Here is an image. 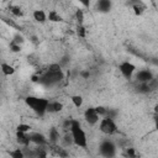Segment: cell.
<instances>
[{
    "mask_svg": "<svg viewBox=\"0 0 158 158\" xmlns=\"http://www.w3.org/2000/svg\"><path fill=\"white\" fill-rule=\"evenodd\" d=\"M138 90H139L141 93H148V91L151 90V88H149L148 83H141V85H139Z\"/></svg>",
    "mask_w": 158,
    "mask_h": 158,
    "instance_id": "cb8c5ba5",
    "label": "cell"
},
{
    "mask_svg": "<svg viewBox=\"0 0 158 158\" xmlns=\"http://www.w3.org/2000/svg\"><path fill=\"white\" fill-rule=\"evenodd\" d=\"M12 42H15V43L20 44V43H22V42H23V38H22L21 36H16V37H15V40H14Z\"/></svg>",
    "mask_w": 158,
    "mask_h": 158,
    "instance_id": "4dcf8cb0",
    "label": "cell"
},
{
    "mask_svg": "<svg viewBox=\"0 0 158 158\" xmlns=\"http://www.w3.org/2000/svg\"><path fill=\"white\" fill-rule=\"evenodd\" d=\"M38 79H40V78H38L37 75H33V77H32V81H37Z\"/></svg>",
    "mask_w": 158,
    "mask_h": 158,
    "instance_id": "d6a6232c",
    "label": "cell"
},
{
    "mask_svg": "<svg viewBox=\"0 0 158 158\" xmlns=\"http://www.w3.org/2000/svg\"><path fill=\"white\" fill-rule=\"evenodd\" d=\"M95 111H96V114L99 115V116H106V114H107V109L106 107H104V106H96L95 107Z\"/></svg>",
    "mask_w": 158,
    "mask_h": 158,
    "instance_id": "7402d4cb",
    "label": "cell"
},
{
    "mask_svg": "<svg viewBox=\"0 0 158 158\" xmlns=\"http://www.w3.org/2000/svg\"><path fill=\"white\" fill-rule=\"evenodd\" d=\"M80 75H81L83 78H89V77H90V73H89V72H81Z\"/></svg>",
    "mask_w": 158,
    "mask_h": 158,
    "instance_id": "1f68e13d",
    "label": "cell"
},
{
    "mask_svg": "<svg viewBox=\"0 0 158 158\" xmlns=\"http://www.w3.org/2000/svg\"><path fill=\"white\" fill-rule=\"evenodd\" d=\"M25 102L37 115L42 116V115H44L47 112V105H48L49 100L44 99V98H38V96H27L25 99Z\"/></svg>",
    "mask_w": 158,
    "mask_h": 158,
    "instance_id": "7a4b0ae2",
    "label": "cell"
},
{
    "mask_svg": "<svg viewBox=\"0 0 158 158\" xmlns=\"http://www.w3.org/2000/svg\"><path fill=\"white\" fill-rule=\"evenodd\" d=\"M126 156H127V157H136L137 154H136V152H135L133 148H127V151H126Z\"/></svg>",
    "mask_w": 158,
    "mask_h": 158,
    "instance_id": "f1b7e54d",
    "label": "cell"
},
{
    "mask_svg": "<svg viewBox=\"0 0 158 158\" xmlns=\"http://www.w3.org/2000/svg\"><path fill=\"white\" fill-rule=\"evenodd\" d=\"M99 128L105 135H112V133H115L117 131V126H116L114 118H111L109 116H104V118L100 120Z\"/></svg>",
    "mask_w": 158,
    "mask_h": 158,
    "instance_id": "3957f363",
    "label": "cell"
},
{
    "mask_svg": "<svg viewBox=\"0 0 158 158\" xmlns=\"http://www.w3.org/2000/svg\"><path fill=\"white\" fill-rule=\"evenodd\" d=\"M143 9H144V7H143L142 5H137V4L133 5V10H135V14H136V15H141V14L143 12Z\"/></svg>",
    "mask_w": 158,
    "mask_h": 158,
    "instance_id": "484cf974",
    "label": "cell"
},
{
    "mask_svg": "<svg viewBox=\"0 0 158 158\" xmlns=\"http://www.w3.org/2000/svg\"><path fill=\"white\" fill-rule=\"evenodd\" d=\"M63 141H64V143H65L67 146H69V144H72V143H73V138H72V135H70V132H67V133L64 135V137H63Z\"/></svg>",
    "mask_w": 158,
    "mask_h": 158,
    "instance_id": "603a6c76",
    "label": "cell"
},
{
    "mask_svg": "<svg viewBox=\"0 0 158 158\" xmlns=\"http://www.w3.org/2000/svg\"><path fill=\"white\" fill-rule=\"evenodd\" d=\"M9 154H10L12 158H23V157H25L22 149H20V148H17V149H15V151H11Z\"/></svg>",
    "mask_w": 158,
    "mask_h": 158,
    "instance_id": "ac0fdd59",
    "label": "cell"
},
{
    "mask_svg": "<svg viewBox=\"0 0 158 158\" xmlns=\"http://www.w3.org/2000/svg\"><path fill=\"white\" fill-rule=\"evenodd\" d=\"M75 19H77V21H78L79 25H83V21H84V12H83L81 9H78V10L75 11Z\"/></svg>",
    "mask_w": 158,
    "mask_h": 158,
    "instance_id": "e0dca14e",
    "label": "cell"
},
{
    "mask_svg": "<svg viewBox=\"0 0 158 158\" xmlns=\"http://www.w3.org/2000/svg\"><path fill=\"white\" fill-rule=\"evenodd\" d=\"M84 118H85V121H86L89 125H95V123L99 122L100 116L96 114L95 107H89V109H86L85 112H84Z\"/></svg>",
    "mask_w": 158,
    "mask_h": 158,
    "instance_id": "8992f818",
    "label": "cell"
},
{
    "mask_svg": "<svg viewBox=\"0 0 158 158\" xmlns=\"http://www.w3.org/2000/svg\"><path fill=\"white\" fill-rule=\"evenodd\" d=\"M16 141L23 146V147H28V144L31 143L30 137H28V132H21V131H16Z\"/></svg>",
    "mask_w": 158,
    "mask_h": 158,
    "instance_id": "9c48e42d",
    "label": "cell"
},
{
    "mask_svg": "<svg viewBox=\"0 0 158 158\" xmlns=\"http://www.w3.org/2000/svg\"><path fill=\"white\" fill-rule=\"evenodd\" d=\"M72 120H73V118H67V120L63 122V128H64V130H69V128H70Z\"/></svg>",
    "mask_w": 158,
    "mask_h": 158,
    "instance_id": "83f0119b",
    "label": "cell"
},
{
    "mask_svg": "<svg viewBox=\"0 0 158 158\" xmlns=\"http://www.w3.org/2000/svg\"><path fill=\"white\" fill-rule=\"evenodd\" d=\"M16 131H21V132H30L31 131V126L27 123H19L16 127Z\"/></svg>",
    "mask_w": 158,
    "mask_h": 158,
    "instance_id": "ffe728a7",
    "label": "cell"
},
{
    "mask_svg": "<svg viewBox=\"0 0 158 158\" xmlns=\"http://www.w3.org/2000/svg\"><path fill=\"white\" fill-rule=\"evenodd\" d=\"M77 35H78L79 37H81V38L85 37V35H86V30H85V27H84L83 25H78V27H77Z\"/></svg>",
    "mask_w": 158,
    "mask_h": 158,
    "instance_id": "44dd1931",
    "label": "cell"
},
{
    "mask_svg": "<svg viewBox=\"0 0 158 158\" xmlns=\"http://www.w3.org/2000/svg\"><path fill=\"white\" fill-rule=\"evenodd\" d=\"M48 70H49V72H59V70H60V65H59V64H57V63L51 64V65H49V68H48Z\"/></svg>",
    "mask_w": 158,
    "mask_h": 158,
    "instance_id": "4316f807",
    "label": "cell"
},
{
    "mask_svg": "<svg viewBox=\"0 0 158 158\" xmlns=\"http://www.w3.org/2000/svg\"><path fill=\"white\" fill-rule=\"evenodd\" d=\"M0 70H1V73L4 74V75H12L14 73H15V68L12 67V65H10V64H7V63H1L0 64Z\"/></svg>",
    "mask_w": 158,
    "mask_h": 158,
    "instance_id": "7c38bea8",
    "label": "cell"
},
{
    "mask_svg": "<svg viewBox=\"0 0 158 158\" xmlns=\"http://www.w3.org/2000/svg\"><path fill=\"white\" fill-rule=\"evenodd\" d=\"M47 19L49 21H52V22H60V21H63V17L56 10H51L48 12V15H47Z\"/></svg>",
    "mask_w": 158,
    "mask_h": 158,
    "instance_id": "5bb4252c",
    "label": "cell"
},
{
    "mask_svg": "<svg viewBox=\"0 0 158 158\" xmlns=\"http://www.w3.org/2000/svg\"><path fill=\"white\" fill-rule=\"evenodd\" d=\"M79 2H80L84 7H89V6H90V0H79Z\"/></svg>",
    "mask_w": 158,
    "mask_h": 158,
    "instance_id": "f546056e",
    "label": "cell"
},
{
    "mask_svg": "<svg viewBox=\"0 0 158 158\" xmlns=\"http://www.w3.org/2000/svg\"><path fill=\"white\" fill-rule=\"evenodd\" d=\"M63 109V104L59 101H49L47 105V112H59Z\"/></svg>",
    "mask_w": 158,
    "mask_h": 158,
    "instance_id": "8fae6325",
    "label": "cell"
},
{
    "mask_svg": "<svg viewBox=\"0 0 158 158\" xmlns=\"http://www.w3.org/2000/svg\"><path fill=\"white\" fill-rule=\"evenodd\" d=\"M118 69H120L121 74H122L126 79H131L132 75H133V73H135V70H136V67H135L133 63H131V62H128V60H125V62H122V63L118 65Z\"/></svg>",
    "mask_w": 158,
    "mask_h": 158,
    "instance_id": "5b68a950",
    "label": "cell"
},
{
    "mask_svg": "<svg viewBox=\"0 0 158 158\" xmlns=\"http://www.w3.org/2000/svg\"><path fill=\"white\" fill-rule=\"evenodd\" d=\"M131 1H137V0H131Z\"/></svg>",
    "mask_w": 158,
    "mask_h": 158,
    "instance_id": "836d02e7",
    "label": "cell"
},
{
    "mask_svg": "<svg viewBox=\"0 0 158 158\" xmlns=\"http://www.w3.org/2000/svg\"><path fill=\"white\" fill-rule=\"evenodd\" d=\"M28 137H30V141L37 146H44L47 144V138L43 133H40V132H30L28 133Z\"/></svg>",
    "mask_w": 158,
    "mask_h": 158,
    "instance_id": "52a82bcc",
    "label": "cell"
},
{
    "mask_svg": "<svg viewBox=\"0 0 158 158\" xmlns=\"http://www.w3.org/2000/svg\"><path fill=\"white\" fill-rule=\"evenodd\" d=\"M83 96H80V95H73L72 96V102H73V105L75 106V107H80L81 105H83Z\"/></svg>",
    "mask_w": 158,
    "mask_h": 158,
    "instance_id": "2e32d148",
    "label": "cell"
},
{
    "mask_svg": "<svg viewBox=\"0 0 158 158\" xmlns=\"http://www.w3.org/2000/svg\"><path fill=\"white\" fill-rule=\"evenodd\" d=\"M10 49L16 53V52H20V51H21V46L17 44V43H15V42H11V43H10Z\"/></svg>",
    "mask_w": 158,
    "mask_h": 158,
    "instance_id": "d4e9b609",
    "label": "cell"
},
{
    "mask_svg": "<svg viewBox=\"0 0 158 158\" xmlns=\"http://www.w3.org/2000/svg\"><path fill=\"white\" fill-rule=\"evenodd\" d=\"M69 132H70V135H72L73 143H74L75 146L81 147V148H86V144H88L86 135H85L84 130L81 128L80 122H79L78 120H72V125H70Z\"/></svg>",
    "mask_w": 158,
    "mask_h": 158,
    "instance_id": "6da1fadb",
    "label": "cell"
},
{
    "mask_svg": "<svg viewBox=\"0 0 158 158\" xmlns=\"http://www.w3.org/2000/svg\"><path fill=\"white\" fill-rule=\"evenodd\" d=\"M59 132H58V130L57 128H54V127H52L51 130H49V142L51 143H56L58 139H59Z\"/></svg>",
    "mask_w": 158,
    "mask_h": 158,
    "instance_id": "9a60e30c",
    "label": "cell"
},
{
    "mask_svg": "<svg viewBox=\"0 0 158 158\" xmlns=\"http://www.w3.org/2000/svg\"><path fill=\"white\" fill-rule=\"evenodd\" d=\"M10 12L16 17H21L22 16V11H21V9L19 6H10Z\"/></svg>",
    "mask_w": 158,
    "mask_h": 158,
    "instance_id": "d6986e66",
    "label": "cell"
},
{
    "mask_svg": "<svg viewBox=\"0 0 158 158\" xmlns=\"http://www.w3.org/2000/svg\"><path fill=\"white\" fill-rule=\"evenodd\" d=\"M33 19H35L37 22L43 23V22L47 20V15H46V12H44L43 10H35V11H33Z\"/></svg>",
    "mask_w": 158,
    "mask_h": 158,
    "instance_id": "4fadbf2b",
    "label": "cell"
},
{
    "mask_svg": "<svg viewBox=\"0 0 158 158\" xmlns=\"http://www.w3.org/2000/svg\"><path fill=\"white\" fill-rule=\"evenodd\" d=\"M100 153H101L102 156H105V157H112V156H115V153H116V147H115L114 142L110 141V139L102 141L101 144H100Z\"/></svg>",
    "mask_w": 158,
    "mask_h": 158,
    "instance_id": "277c9868",
    "label": "cell"
},
{
    "mask_svg": "<svg viewBox=\"0 0 158 158\" xmlns=\"http://www.w3.org/2000/svg\"><path fill=\"white\" fill-rule=\"evenodd\" d=\"M136 79L139 81V83H148L149 80L153 79V73L149 70V69H142L137 73L136 75Z\"/></svg>",
    "mask_w": 158,
    "mask_h": 158,
    "instance_id": "ba28073f",
    "label": "cell"
},
{
    "mask_svg": "<svg viewBox=\"0 0 158 158\" xmlns=\"http://www.w3.org/2000/svg\"><path fill=\"white\" fill-rule=\"evenodd\" d=\"M111 6H112V4H111V0H98V2H96V9H98V11H100V12H109L110 10H111Z\"/></svg>",
    "mask_w": 158,
    "mask_h": 158,
    "instance_id": "30bf717a",
    "label": "cell"
}]
</instances>
